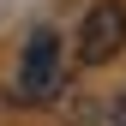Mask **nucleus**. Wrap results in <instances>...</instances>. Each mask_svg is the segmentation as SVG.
Masks as SVG:
<instances>
[{
    "instance_id": "nucleus-1",
    "label": "nucleus",
    "mask_w": 126,
    "mask_h": 126,
    "mask_svg": "<svg viewBox=\"0 0 126 126\" xmlns=\"http://www.w3.org/2000/svg\"><path fill=\"white\" fill-rule=\"evenodd\" d=\"M126 48V0H96L78 24V66H108Z\"/></svg>"
},
{
    "instance_id": "nucleus-2",
    "label": "nucleus",
    "mask_w": 126,
    "mask_h": 126,
    "mask_svg": "<svg viewBox=\"0 0 126 126\" xmlns=\"http://www.w3.org/2000/svg\"><path fill=\"white\" fill-rule=\"evenodd\" d=\"M54 90H60V36L54 30H30V42L18 54V96L48 102Z\"/></svg>"
},
{
    "instance_id": "nucleus-3",
    "label": "nucleus",
    "mask_w": 126,
    "mask_h": 126,
    "mask_svg": "<svg viewBox=\"0 0 126 126\" xmlns=\"http://www.w3.org/2000/svg\"><path fill=\"white\" fill-rule=\"evenodd\" d=\"M114 126H126V96H120V102H114Z\"/></svg>"
}]
</instances>
